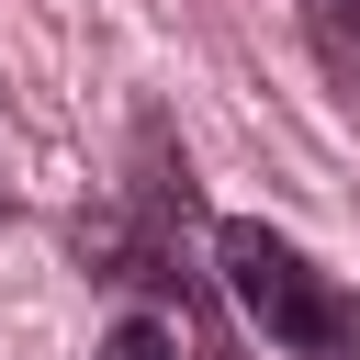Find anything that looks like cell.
I'll return each mask as SVG.
<instances>
[{"label": "cell", "instance_id": "cell-3", "mask_svg": "<svg viewBox=\"0 0 360 360\" xmlns=\"http://www.w3.org/2000/svg\"><path fill=\"white\" fill-rule=\"evenodd\" d=\"M304 34L338 79H360V0H304Z\"/></svg>", "mask_w": 360, "mask_h": 360}, {"label": "cell", "instance_id": "cell-1", "mask_svg": "<svg viewBox=\"0 0 360 360\" xmlns=\"http://www.w3.org/2000/svg\"><path fill=\"white\" fill-rule=\"evenodd\" d=\"M214 270H225L236 315H248L270 349H292V360H360V292H349L326 259H304L281 225L225 214V225H214Z\"/></svg>", "mask_w": 360, "mask_h": 360}, {"label": "cell", "instance_id": "cell-4", "mask_svg": "<svg viewBox=\"0 0 360 360\" xmlns=\"http://www.w3.org/2000/svg\"><path fill=\"white\" fill-rule=\"evenodd\" d=\"M180 360H225V349H214V338H191V349H180Z\"/></svg>", "mask_w": 360, "mask_h": 360}, {"label": "cell", "instance_id": "cell-2", "mask_svg": "<svg viewBox=\"0 0 360 360\" xmlns=\"http://www.w3.org/2000/svg\"><path fill=\"white\" fill-rule=\"evenodd\" d=\"M180 349H191V338H180V315H158V304H146V315H112V338H101L90 360H180Z\"/></svg>", "mask_w": 360, "mask_h": 360}, {"label": "cell", "instance_id": "cell-5", "mask_svg": "<svg viewBox=\"0 0 360 360\" xmlns=\"http://www.w3.org/2000/svg\"><path fill=\"white\" fill-rule=\"evenodd\" d=\"M11 214H22V202H11V180H0V225H11Z\"/></svg>", "mask_w": 360, "mask_h": 360}]
</instances>
